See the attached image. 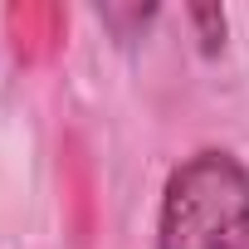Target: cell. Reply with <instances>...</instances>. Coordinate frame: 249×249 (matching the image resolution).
Segmentation results:
<instances>
[{"instance_id": "obj_1", "label": "cell", "mask_w": 249, "mask_h": 249, "mask_svg": "<svg viewBox=\"0 0 249 249\" xmlns=\"http://www.w3.org/2000/svg\"><path fill=\"white\" fill-rule=\"evenodd\" d=\"M157 249H249V166L234 152L205 147L166 176Z\"/></svg>"}, {"instance_id": "obj_2", "label": "cell", "mask_w": 249, "mask_h": 249, "mask_svg": "<svg viewBox=\"0 0 249 249\" xmlns=\"http://www.w3.org/2000/svg\"><path fill=\"white\" fill-rule=\"evenodd\" d=\"M191 20L200 25V49L215 54L225 44V10L220 5H191Z\"/></svg>"}]
</instances>
